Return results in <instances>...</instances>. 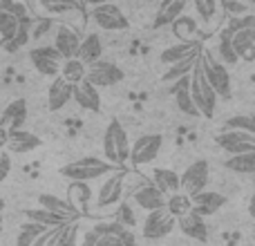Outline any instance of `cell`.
I'll return each mask as SVG.
<instances>
[{
  "label": "cell",
  "instance_id": "cell-45",
  "mask_svg": "<svg viewBox=\"0 0 255 246\" xmlns=\"http://www.w3.org/2000/svg\"><path fill=\"white\" fill-rule=\"evenodd\" d=\"M97 246H124V244H121L119 233H99Z\"/></svg>",
  "mask_w": 255,
  "mask_h": 246
},
{
  "label": "cell",
  "instance_id": "cell-18",
  "mask_svg": "<svg viewBox=\"0 0 255 246\" xmlns=\"http://www.w3.org/2000/svg\"><path fill=\"white\" fill-rule=\"evenodd\" d=\"M72 94H74V85L67 83L65 79H61V76H56L47 90V108L52 112L63 110V108L72 101Z\"/></svg>",
  "mask_w": 255,
  "mask_h": 246
},
{
  "label": "cell",
  "instance_id": "cell-3",
  "mask_svg": "<svg viewBox=\"0 0 255 246\" xmlns=\"http://www.w3.org/2000/svg\"><path fill=\"white\" fill-rule=\"evenodd\" d=\"M190 97H193L195 106H197L199 117L213 119L215 108H217V94H215V90L211 88V83L206 81V76H204L202 58H199V63L193 67V72H190Z\"/></svg>",
  "mask_w": 255,
  "mask_h": 246
},
{
  "label": "cell",
  "instance_id": "cell-51",
  "mask_svg": "<svg viewBox=\"0 0 255 246\" xmlns=\"http://www.w3.org/2000/svg\"><path fill=\"white\" fill-rule=\"evenodd\" d=\"M85 2H88L90 7H97V4H106V2H110V0H85Z\"/></svg>",
  "mask_w": 255,
  "mask_h": 246
},
{
  "label": "cell",
  "instance_id": "cell-52",
  "mask_svg": "<svg viewBox=\"0 0 255 246\" xmlns=\"http://www.w3.org/2000/svg\"><path fill=\"white\" fill-rule=\"evenodd\" d=\"M249 211H251V215L255 217V195L251 197V204H249Z\"/></svg>",
  "mask_w": 255,
  "mask_h": 246
},
{
  "label": "cell",
  "instance_id": "cell-16",
  "mask_svg": "<svg viewBox=\"0 0 255 246\" xmlns=\"http://www.w3.org/2000/svg\"><path fill=\"white\" fill-rule=\"evenodd\" d=\"M177 229H181V233L188 235L190 240H195V242H199V244L208 242V226H206V222H204V217L197 215L195 211L179 217V220H177Z\"/></svg>",
  "mask_w": 255,
  "mask_h": 246
},
{
  "label": "cell",
  "instance_id": "cell-35",
  "mask_svg": "<svg viewBox=\"0 0 255 246\" xmlns=\"http://www.w3.org/2000/svg\"><path fill=\"white\" fill-rule=\"evenodd\" d=\"M92 199V190L88 188V184L83 181H72L70 184V204L79 213H83L88 208V202Z\"/></svg>",
  "mask_w": 255,
  "mask_h": 246
},
{
  "label": "cell",
  "instance_id": "cell-8",
  "mask_svg": "<svg viewBox=\"0 0 255 246\" xmlns=\"http://www.w3.org/2000/svg\"><path fill=\"white\" fill-rule=\"evenodd\" d=\"M29 61H31V65H34V70L43 76H52V79H56V76L61 74L63 58H61V54L56 52L54 45L34 47L29 52Z\"/></svg>",
  "mask_w": 255,
  "mask_h": 246
},
{
  "label": "cell",
  "instance_id": "cell-49",
  "mask_svg": "<svg viewBox=\"0 0 255 246\" xmlns=\"http://www.w3.org/2000/svg\"><path fill=\"white\" fill-rule=\"evenodd\" d=\"M226 9H229L231 13H235V16H244V13L249 11L244 4H240V2H226Z\"/></svg>",
  "mask_w": 255,
  "mask_h": 246
},
{
  "label": "cell",
  "instance_id": "cell-11",
  "mask_svg": "<svg viewBox=\"0 0 255 246\" xmlns=\"http://www.w3.org/2000/svg\"><path fill=\"white\" fill-rule=\"evenodd\" d=\"M163 148V136L161 134H145L132 143L130 148V161L134 166H145V163L154 161Z\"/></svg>",
  "mask_w": 255,
  "mask_h": 246
},
{
  "label": "cell",
  "instance_id": "cell-41",
  "mask_svg": "<svg viewBox=\"0 0 255 246\" xmlns=\"http://www.w3.org/2000/svg\"><path fill=\"white\" fill-rule=\"evenodd\" d=\"M195 11L199 13V20L204 22H213L217 18L220 11V0H193Z\"/></svg>",
  "mask_w": 255,
  "mask_h": 246
},
{
  "label": "cell",
  "instance_id": "cell-36",
  "mask_svg": "<svg viewBox=\"0 0 255 246\" xmlns=\"http://www.w3.org/2000/svg\"><path fill=\"white\" fill-rule=\"evenodd\" d=\"M166 208L170 211V215H175L177 220H179V217H184L186 213L193 211V199H190L186 193H181V190H179V193L166 197Z\"/></svg>",
  "mask_w": 255,
  "mask_h": 246
},
{
  "label": "cell",
  "instance_id": "cell-4",
  "mask_svg": "<svg viewBox=\"0 0 255 246\" xmlns=\"http://www.w3.org/2000/svg\"><path fill=\"white\" fill-rule=\"evenodd\" d=\"M202 70H204L206 81L211 83V88L215 90L217 99H231V94H233V83H231L229 67L222 61H217L215 54L208 52V49H202Z\"/></svg>",
  "mask_w": 255,
  "mask_h": 246
},
{
  "label": "cell",
  "instance_id": "cell-54",
  "mask_svg": "<svg viewBox=\"0 0 255 246\" xmlns=\"http://www.w3.org/2000/svg\"><path fill=\"white\" fill-rule=\"evenodd\" d=\"M0 115H2V106H0Z\"/></svg>",
  "mask_w": 255,
  "mask_h": 246
},
{
  "label": "cell",
  "instance_id": "cell-27",
  "mask_svg": "<svg viewBox=\"0 0 255 246\" xmlns=\"http://www.w3.org/2000/svg\"><path fill=\"white\" fill-rule=\"evenodd\" d=\"M38 206L58 213V215H67V217H72V220H79V211H76V208L70 204V199L56 197V195H52V193L38 195Z\"/></svg>",
  "mask_w": 255,
  "mask_h": 246
},
{
  "label": "cell",
  "instance_id": "cell-20",
  "mask_svg": "<svg viewBox=\"0 0 255 246\" xmlns=\"http://www.w3.org/2000/svg\"><path fill=\"white\" fill-rule=\"evenodd\" d=\"M72 99L76 101V106L83 108L88 112H101V94H99V88H94L88 81H81V83L74 85V94Z\"/></svg>",
  "mask_w": 255,
  "mask_h": 246
},
{
  "label": "cell",
  "instance_id": "cell-50",
  "mask_svg": "<svg viewBox=\"0 0 255 246\" xmlns=\"http://www.w3.org/2000/svg\"><path fill=\"white\" fill-rule=\"evenodd\" d=\"M7 143H9V130L0 125V150L7 148Z\"/></svg>",
  "mask_w": 255,
  "mask_h": 246
},
{
  "label": "cell",
  "instance_id": "cell-21",
  "mask_svg": "<svg viewBox=\"0 0 255 246\" xmlns=\"http://www.w3.org/2000/svg\"><path fill=\"white\" fill-rule=\"evenodd\" d=\"M27 222H36V224L45 226V229H56V226H67L70 222H76L67 215H58L54 211H47V208H27L25 211Z\"/></svg>",
  "mask_w": 255,
  "mask_h": 246
},
{
  "label": "cell",
  "instance_id": "cell-30",
  "mask_svg": "<svg viewBox=\"0 0 255 246\" xmlns=\"http://www.w3.org/2000/svg\"><path fill=\"white\" fill-rule=\"evenodd\" d=\"M199 58H202V49L193 52L190 56H186L184 61L170 65L168 67V72L163 74V81H166V83H177V81L184 79V76H190V72H193V67L199 63Z\"/></svg>",
  "mask_w": 255,
  "mask_h": 246
},
{
  "label": "cell",
  "instance_id": "cell-5",
  "mask_svg": "<svg viewBox=\"0 0 255 246\" xmlns=\"http://www.w3.org/2000/svg\"><path fill=\"white\" fill-rule=\"evenodd\" d=\"M175 229H177V217L170 215V211L163 206V208H157V211L145 215L141 233H143L145 240H152L154 242V240H163L166 235H170Z\"/></svg>",
  "mask_w": 255,
  "mask_h": 246
},
{
  "label": "cell",
  "instance_id": "cell-26",
  "mask_svg": "<svg viewBox=\"0 0 255 246\" xmlns=\"http://www.w3.org/2000/svg\"><path fill=\"white\" fill-rule=\"evenodd\" d=\"M197 49H202V45H199V40H195V43H175V45H168L166 49L161 52V56H159V61L163 63V65H175V63L184 61L186 56H190L193 52H197Z\"/></svg>",
  "mask_w": 255,
  "mask_h": 246
},
{
  "label": "cell",
  "instance_id": "cell-29",
  "mask_svg": "<svg viewBox=\"0 0 255 246\" xmlns=\"http://www.w3.org/2000/svg\"><path fill=\"white\" fill-rule=\"evenodd\" d=\"M38 7L45 16H67L83 11V4L79 0H38Z\"/></svg>",
  "mask_w": 255,
  "mask_h": 246
},
{
  "label": "cell",
  "instance_id": "cell-31",
  "mask_svg": "<svg viewBox=\"0 0 255 246\" xmlns=\"http://www.w3.org/2000/svg\"><path fill=\"white\" fill-rule=\"evenodd\" d=\"M172 34L177 36V38L181 40V43H195V40H199L197 36V20L190 16H186V13H181L179 18H177L175 22H172Z\"/></svg>",
  "mask_w": 255,
  "mask_h": 246
},
{
  "label": "cell",
  "instance_id": "cell-6",
  "mask_svg": "<svg viewBox=\"0 0 255 246\" xmlns=\"http://www.w3.org/2000/svg\"><path fill=\"white\" fill-rule=\"evenodd\" d=\"M90 16H92L94 25L101 27V29H106V31H126L128 27H130L128 16L121 11L119 7H117V4H112V2L92 7Z\"/></svg>",
  "mask_w": 255,
  "mask_h": 246
},
{
  "label": "cell",
  "instance_id": "cell-48",
  "mask_svg": "<svg viewBox=\"0 0 255 246\" xmlns=\"http://www.w3.org/2000/svg\"><path fill=\"white\" fill-rule=\"evenodd\" d=\"M121 244L124 246H136V238H134V233H132V229H126L124 233H121Z\"/></svg>",
  "mask_w": 255,
  "mask_h": 246
},
{
  "label": "cell",
  "instance_id": "cell-1",
  "mask_svg": "<svg viewBox=\"0 0 255 246\" xmlns=\"http://www.w3.org/2000/svg\"><path fill=\"white\" fill-rule=\"evenodd\" d=\"M117 170V166H112L110 161L106 159H99V157H81V159H74V161L65 163L61 168V175L70 181H94L99 177H106V175H112Z\"/></svg>",
  "mask_w": 255,
  "mask_h": 246
},
{
  "label": "cell",
  "instance_id": "cell-23",
  "mask_svg": "<svg viewBox=\"0 0 255 246\" xmlns=\"http://www.w3.org/2000/svg\"><path fill=\"white\" fill-rule=\"evenodd\" d=\"M152 184L157 186L166 197H170V195L181 190V175L170 170V168H157V170L152 172Z\"/></svg>",
  "mask_w": 255,
  "mask_h": 246
},
{
  "label": "cell",
  "instance_id": "cell-33",
  "mask_svg": "<svg viewBox=\"0 0 255 246\" xmlns=\"http://www.w3.org/2000/svg\"><path fill=\"white\" fill-rule=\"evenodd\" d=\"M85 74H88V65H83L79 58L63 61V65H61V79H65L67 83H72V85L81 83V81H85Z\"/></svg>",
  "mask_w": 255,
  "mask_h": 246
},
{
  "label": "cell",
  "instance_id": "cell-19",
  "mask_svg": "<svg viewBox=\"0 0 255 246\" xmlns=\"http://www.w3.org/2000/svg\"><path fill=\"white\" fill-rule=\"evenodd\" d=\"M186 4H188V0H161L157 7V13H154L152 27L154 29H161V27L172 25L184 13Z\"/></svg>",
  "mask_w": 255,
  "mask_h": 246
},
{
  "label": "cell",
  "instance_id": "cell-7",
  "mask_svg": "<svg viewBox=\"0 0 255 246\" xmlns=\"http://www.w3.org/2000/svg\"><path fill=\"white\" fill-rule=\"evenodd\" d=\"M208 179H211V166L206 159H197L181 172V193L193 197V195L206 190Z\"/></svg>",
  "mask_w": 255,
  "mask_h": 246
},
{
  "label": "cell",
  "instance_id": "cell-17",
  "mask_svg": "<svg viewBox=\"0 0 255 246\" xmlns=\"http://www.w3.org/2000/svg\"><path fill=\"white\" fill-rule=\"evenodd\" d=\"M27 119V101L25 99H13L7 106L2 108V115H0V125L7 127L9 132L13 130H22V123Z\"/></svg>",
  "mask_w": 255,
  "mask_h": 246
},
{
  "label": "cell",
  "instance_id": "cell-10",
  "mask_svg": "<svg viewBox=\"0 0 255 246\" xmlns=\"http://www.w3.org/2000/svg\"><path fill=\"white\" fill-rule=\"evenodd\" d=\"M124 181H126V170L117 168L112 175H108V179L101 184V188L97 190V206L108 208L117 206L124 199Z\"/></svg>",
  "mask_w": 255,
  "mask_h": 246
},
{
  "label": "cell",
  "instance_id": "cell-15",
  "mask_svg": "<svg viewBox=\"0 0 255 246\" xmlns=\"http://www.w3.org/2000/svg\"><path fill=\"white\" fill-rule=\"evenodd\" d=\"M193 211L202 217H208V215H215L220 208L226 206V195L217 193V190H202V193L193 195Z\"/></svg>",
  "mask_w": 255,
  "mask_h": 246
},
{
  "label": "cell",
  "instance_id": "cell-32",
  "mask_svg": "<svg viewBox=\"0 0 255 246\" xmlns=\"http://www.w3.org/2000/svg\"><path fill=\"white\" fill-rule=\"evenodd\" d=\"M217 56H220V61L224 63V65H235V63L240 61L238 52H235V47H233V31H231V29H224L220 34V43H217Z\"/></svg>",
  "mask_w": 255,
  "mask_h": 246
},
{
  "label": "cell",
  "instance_id": "cell-37",
  "mask_svg": "<svg viewBox=\"0 0 255 246\" xmlns=\"http://www.w3.org/2000/svg\"><path fill=\"white\" fill-rule=\"evenodd\" d=\"M45 226L36 224V222H25L18 231V238H16V246H34V242L45 233Z\"/></svg>",
  "mask_w": 255,
  "mask_h": 246
},
{
  "label": "cell",
  "instance_id": "cell-55",
  "mask_svg": "<svg viewBox=\"0 0 255 246\" xmlns=\"http://www.w3.org/2000/svg\"><path fill=\"white\" fill-rule=\"evenodd\" d=\"M251 2H253V7H255V0H251Z\"/></svg>",
  "mask_w": 255,
  "mask_h": 246
},
{
  "label": "cell",
  "instance_id": "cell-9",
  "mask_svg": "<svg viewBox=\"0 0 255 246\" xmlns=\"http://www.w3.org/2000/svg\"><path fill=\"white\" fill-rule=\"evenodd\" d=\"M124 70L119 65L110 61H97L88 67V74H85V81L92 83L94 88H112V85L121 83L124 81Z\"/></svg>",
  "mask_w": 255,
  "mask_h": 246
},
{
  "label": "cell",
  "instance_id": "cell-46",
  "mask_svg": "<svg viewBox=\"0 0 255 246\" xmlns=\"http://www.w3.org/2000/svg\"><path fill=\"white\" fill-rule=\"evenodd\" d=\"M9 172H11V157L4 150H0V184L9 177Z\"/></svg>",
  "mask_w": 255,
  "mask_h": 246
},
{
  "label": "cell",
  "instance_id": "cell-42",
  "mask_svg": "<svg viewBox=\"0 0 255 246\" xmlns=\"http://www.w3.org/2000/svg\"><path fill=\"white\" fill-rule=\"evenodd\" d=\"M56 246H79V224L70 222L67 226H63L61 235L56 240Z\"/></svg>",
  "mask_w": 255,
  "mask_h": 246
},
{
  "label": "cell",
  "instance_id": "cell-22",
  "mask_svg": "<svg viewBox=\"0 0 255 246\" xmlns=\"http://www.w3.org/2000/svg\"><path fill=\"white\" fill-rule=\"evenodd\" d=\"M172 97H175V106L181 110V115L188 117H199V110L195 106L193 97H190V76L177 81V85L172 88Z\"/></svg>",
  "mask_w": 255,
  "mask_h": 246
},
{
  "label": "cell",
  "instance_id": "cell-14",
  "mask_svg": "<svg viewBox=\"0 0 255 246\" xmlns=\"http://www.w3.org/2000/svg\"><path fill=\"white\" fill-rule=\"evenodd\" d=\"M54 47L61 54L63 61H70V58L79 56V47H81V38L72 27L61 25L56 27V36H54Z\"/></svg>",
  "mask_w": 255,
  "mask_h": 246
},
{
  "label": "cell",
  "instance_id": "cell-12",
  "mask_svg": "<svg viewBox=\"0 0 255 246\" xmlns=\"http://www.w3.org/2000/svg\"><path fill=\"white\" fill-rule=\"evenodd\" d=\"M217 145L224 152H229L231 157L249 154V152H255V136L242 130H224L222 134H217Z\"/></svg>",
  "mask_w": 255,
  "mask_h": 246
},
{
  "label": "cell",
  "instance_id": "cell-24",
  "mask_svg": "<svg viewBox=\"0 0 255 246\" xmlns=\"http://www.w3.org/2000/svg\"><path fill=\"white\" fill-rule=\"evenodd\" d=\"M101 54H103V43H101V36L99 34H88L85 38H81V47H79V61L83 65H92V63L101 61Z\"/></svg>",
  "mask_w": 255,
  "mask_h": 246
},
{
  "label": "cell",
  "instance_id": "cell-53",
  "mask_svg": "<svg viewBox=\"0 0 255 246\" xmlns=\"http://www.w3.org/2000/svg\"><path fill=\"white\" fill-rule=\"evenodd\" d=\"M0 233H2V215H0Z\"/></svg>",
  "mask_w": 255,
  "mask_h": 246
},
{
  "label": "cell",
  "instance_id": "cell-25",
  "mask_svg": "<svg viewBox=\"0 0 255 246\" xmlns=\"http://www.w3.org/2000/svg\"><path fill=\"white\" fill-rule=\"evenodd\" d=\"M40 145V139L36 134H31V132H25V130H13L9 132V152L13 154H27L31 152V150H36Z\"/></svg>",
  "mask_w": 255,
  "mask_h": 246
},
{
  "label": "cell",
  "instance_id": "cell-39",
  "mask_svg": "<svg viewBox=\"0 0 255 246\" xmlns=\"http://www.w3.org/2000/svg\"><path fill=\"white\" fill-rule=\"evenodd\" d=\"M29 22L27 20H20V27H18V31L11 36V40H9L7 45H4V52L9 54H16L20 47H25L27 43H29Z\"/></svg>",
  "mask_w": 255,
  "mask_h": 246
},
{
  "label": "cell",
  "instance_id": "cell-2",
  "mask_svg": "<svg viewBox=\"0 0 255 246\" xmlns=\"http://www.w3.org/2000/svg\"><path fill=\"white\" fill-rule=\"evenodd\" d=\"M130 148L132 145H130V139H128L126 127L121 125V121L112 119L106 127V134H103V154H106V161L121 168L130 159Z\"/></svg>",
  "mask_w": 255,
  "mask_h": 246
},
{
  "label": "cell",
  "instance_id": "cell-28",
  "mask_svg": "<svg viewBox=\"0 0 255 246\" xmlns=\"http://www.w3.org/2000/svg\"><path fill=\"white\" fill-rule=\"evenodd\" d=\"M233 47L240 58L255 63V29H240L233 34Z\"/></svg>",
  "mask_w": 255,
  "mask_h": 246
},
{
  "label": "cell",
  "instance_id": "cell-44",
  "mask_svg": "<svg viewBox=\"0 0 255 246\" xmlns=\"http://www.w3.org/2000/svg\"><path fill=\"white\" fill-rule=\"evenodd\" d=\"M61 231H63V226H56V229H47V231H45V233L34 242V246H56V240H58V235H61Z\"/></svg>",
  "mask_w": 255,
  "mask_h": 246
},
{
  "label": "cell",
  "instance_id": "cell-47",
  "mask_svg": "<svg viewBox=\"0 0 255 246\" xmlns=\"http://www.w3.org/2000/svg\"><path fill=\"white\" fill-rule=\"evenodd\" d=\"M97 242H99V233L94 231V226H92V229L83 235V244L81 246H97Z\"/></svg>",
  "mask_w": 255,
  "mask_h": 246
},
{
  "label": "cell",
  "instance_id": "cell-13",
  "mask_svg": "<svg viewBox=\"0 0 255 246\" xmlns=\"http://www.w3.org/2000/svg\"><path fill=\"white\" fill-rule=\"evenodd\" d=\"M132 199H134L136 206L143 208L145 213H152V211H157V208L166 206V195H163L152 181H145V184H141L139 188H134Z\"/></svg>",
  "mask_w": 255,
  "mask_h": 246
},
{
  "label": "cell",
  "instance_id": "cell-43",
  "mask_svg": "<svg viewBox=\"0 0 255 246\" xmlns=\"http://www.w3.org/2000/svg\"><path fill=\"white\" fill-rule=\"evenodd\" d=\"M117 222H119L124 229H132V226L136 224L134 213H132V208H130V204L128 202H121L119 208H117Z\"/></svg>",
  "mask_w": 255,
  "mask_h": 246
},
{
  "label": "cell",
  "instance_id": "cell-34",
  "mask_svg": "<svg viewBox=\"0 0 255 246\" xmlns=\"http://www.w3.org/2000/svg\"><path fill=\"white\" fill-rule=\"evenodd\" d=\"M224 166L229 168L231 172H238V175H255V152L229 157L224 161Z\"/></svg>",
  "mask_w": 255,
  "mask_h": 246
},
{
  "label": "cell",
  "instance_id": "cell-38",
  "mask_svg": "<svg viewBox=\"0 0 255 246\" xmlns=\"http://www.w3.org/2000/svg\"><path fill=\"white\" fill-rule=\"evenodd\" d=\"M20 27V18H16L13 13H4L0 11V45H7L11 40V36L18 31Z\"/></svg>",
  "mask_w": 255,
  "mask_h": 246
},
{
  "label": "cell",
  "instance_id": "cell-40",
  "mask_svg": "<svg viewBox=\"0 0 255 246\" xmlns=\"http://www.w3.org/2000/svg\"><path fill=\"white\" fill-rule=\"evenodd\" d=\"M224 130H242L255 136V115H238L224 123Z\"/></svg>",
  "mask_w": 255,
  "mask_h": 246
}]
</instances>
